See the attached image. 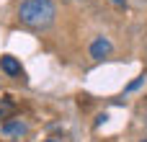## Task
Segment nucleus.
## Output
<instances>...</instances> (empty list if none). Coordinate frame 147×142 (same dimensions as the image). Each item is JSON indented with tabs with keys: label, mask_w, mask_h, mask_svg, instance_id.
Returning a JSON list of instances; mask_svg holds the SVG:
<instances>
[{
	"label": "nucleus",
	"mask_w": 147,
	"mask_h": 142,
	"mask_svg": "<svg viewBox=\"0 0 147 142\" xmlns=\"http://www.w3.org/2000/svg\"><path fill=\"white\" fill-rule=\"evenodd\" d=\"M54 16H57V8L52 0H23L18 5L21 23L31 28H49L54 23Z\"/></svg>",
	"instance_id": "1"
},
{
	"label": "nucleus",
	"mask_w": 147,
	"mask_h": 142,
	"mask_svg": "<svg viewBox=\"0 0 147 142\" xmlns=\"http://www.w3.org/2000/svg\"><path fill=\"white\" fill-rule=\"evenodd\" d=\"M26 122L23 119H5L3 122V127H0V132L5 135V137H21V135H26Z\"/></svg>",
	"instance_id": "2"
},
{
	"label": "nucleus",
	"mask_w": 147,
	"mask_h": 142,
	"mask_svg": "<svg viewBox=\"0 0 147 142\" xmlns=\"http://www.w3.org/2000/svg\"><path fill=\"white\" fill-rule=\"evenodd\" d=\"M111 49H114L111 41H109L106 36H98V39L90 44V57H93V60H103V57L111 54Z\"/></svg>",
	"instance_id": "3"
},
{
	"label": "nucleus",
	"mask_w": 147,
	"mask_h": 142,
	"mask_svg": "<svg viewBox=\"0 0 147 142\" xmlns=\"http://www.w3.org/2000/svg\"><path fill=\"white\" fill-rule=\"evenodd\" d=\"M0 67H3V72H8V75H21V62L16 60V57H3L0 60Z\"/></svg>",
	"instance_id": "4"
},
{
	"label": "nucleus",
	"mask_w": 147,
	"mask_h": 142,
	"mask_svg": "<svg viewBox=\"0 0 147 142\" xmlns=\"http://www.w3.org/2000/svg\"><path fill=\"white\" fill-rule=\"evenodd\" d=\"M10 114H13V101L0 98V119H10Z\"/></svg>",
	"instance_id": "5"
},
{
	"label": "nucleus",
	"mask_w": 147,
	"mask_h": 142,
	"mask_svg": "<svg viewBox=\"0 0 147 142\" xmlns=\"http://www.w3.org/2000/svg\"><path fill=\"white\" fill-rule=\"evenodd\" d=\"M142 83H145V75H140V78H137V80H132V83H129V85H127V93H129V91H137V88H140V85H142Z\"/></svg>",
	"instance_id": "6"
},
{
	"label": "nucleus",
	"mask_w": 147,
	"mask_h": 142,
	"mask_svg": "<svg viewBox=\"0 0 147 142\" xmlns=\"http://www.w3.org/2000/svg\"><path fill=\"white\" fill-rule=\"evenodd\" d=\"M145 127H147V109H145Z\"/></svg>",
	"instance_id": "7"
},
{
	"label": "nucleus",
	"mask_w": 147,
	"mask_h": 142,
	"mask_svg": "<svg viewBox=\"0 0 147 142\" xmlns=\"http://www.w3.org/2000/svg\"><path fill=\"white\" fill-rule=\"evenodd\" d=\"M114 3H116V5H121V3H124V0H114Z\"/></svg>",
	"instance_id": "8"
},
{
	"label": "nucleus",
	"mask_w": 147,
	"mask_h": 142,
	"mask_svg": "<svg viewBox=\"0 0 147 142\" xmlns=\"http://www.w3.org/2000/svg\"><path fill=\"white\" fill-rule=\"evenodd\" d=\"M47 142H57V140H47Z\"/></svg>",
	"instance_id": "9"
},
{
	"label": "nucleus",
	"mask_w": 147,
	"mask_h": 142,
	"mask_svg": "<svg viewBox=\"0 0 147 142\" xmlns=\"http://www.w3.org/2000/svg\"><path fill=\"white\" fill-rule=\"evenodd\" d=\"M142 142H147V140H142Z\"/></svg>",
	"instance_id": "10"
}]
</instances>
